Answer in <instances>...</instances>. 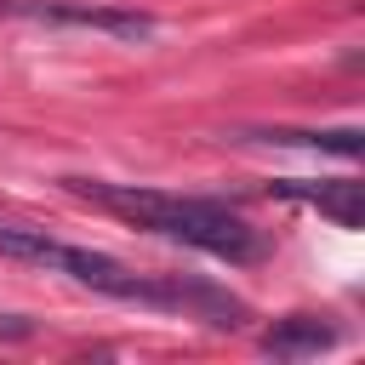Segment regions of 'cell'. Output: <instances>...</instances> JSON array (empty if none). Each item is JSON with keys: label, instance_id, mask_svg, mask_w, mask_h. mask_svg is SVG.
Here are the masks:
<instances>
[{"label": "cell", "instance_id": "7a4b0ae2", "mask_svg": "<svg viewBox=\"0 0 365 365\" xmlns=\"http://www.w3.org/2000/svg\"><path fill=\"white\" fill-rule=\"evenodd\" d=\"M6 17H29L46 29H86V34H108V40H154V17L148 11H125V6H97V0H0Z\"/></svg>", "mask_w": 365, "mask_h": 365}, {"label": "cell", "instance_id": "6da1fadb", "mask_svg": "<svg viewBox=\"0 0 365 365\" xmlns=\"http://www.w3.org/2000/svg\"><path fill=\"white\" fill-rule=\"evenodd\" d=\"M63 188L86 194L91 205L103 211H120L131 217L137 228L148 234H165V240H182L205 257H222L234 268H251L268 257V240L262 228H251L240 211L217 205V200H194V194H165V188H131V182H97V177H63Z\"/></svg>", "mask_w": 365, "mask_h": 365}, {"label": "cell", "instance_id": "3957f363", "mask_svg": "<svg viewBox=\"0 0 365 365\" xmlns=\"http://www.w3.org/2000/svg\"><path fill=\"white\" fill-rule=\"evenodd\" d=\"M274 194H279V200H302V205H314V211L331 217L336 228H359V222H365V200H359V182H354V177H331V182L285 177V182H274Z\"/></svg>", "mask_w": 365, "mask_h": 365}, {"label": "cell", "instance_id": "8992f818", "mask_svg": "<svg viewBox=\"0 0 365 365\" xmlns=\"http://www.w3.org/2000/svg\"><path fill=\"white\" fill-rule=\"evenodd\" d=\"M57 245H63V240H51L46 228H23V222H6V217H0V257L51 268V262H57Z\"/></svg>", "mask_w": 365, "mask_h": 365}, {"label": "cell", "instance_id": "277c9868", "mask_svg": "<svg viewBox=\"0 0 365 365\" xmlns=\"http://www.w3.org/2000/svg\"><path fill=\"white\" fill-rule=\"evenodd\" d=\"M336 342H342V331L331 319H319V314H285L257 336V348L274 354V359H314V354H325Z\"/></svg>", "mask_w": 365, "mask_h": 365}, {"label": "cell", "instance_id": "5b68a950", "mask_svg": "<svg viewBox=\"0 0 365 365\" xmlns=\"http://www.w3.org/2000/svg\"><path fill=\"white\" fill-rule=\"evenodd\" d=\"M240 143H302V148H325V154H342V160H359V125H336V131H291V125H274V131H234Z\"/></svg>", "mask_w": 365, "mask_h": 365}]
</instances>
